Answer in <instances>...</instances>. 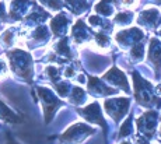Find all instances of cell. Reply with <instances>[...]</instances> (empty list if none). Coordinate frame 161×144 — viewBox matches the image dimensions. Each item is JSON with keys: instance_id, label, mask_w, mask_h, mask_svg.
Returning a JSON list of instances; mask_svg holds the SVG:
<instances>
[{"instance_id": "obj_1", "label": "cell", "mask_w": 161, "mask_h": 144, "mask_svg": "<svg viewBox=\"0 0 161 144\" xmlns=\"http://www.w3.org/2000/svg\"><path fill=\"white\" fill-rule=\"evenodd\" d=\"M8 57H10L11 69L15 74L25 78L31 77V57L28 53L15 49L14 52H8Z\"/></svg>"}, {"instance_id": "obj_2", "label": "cell", "mask_w": 161, "mask_h": 144, "mask_svg": "<svg viewBox=\"0 0 161 144\" xmlns=\"http://www.w3.org/2000/svg\"><path fill=\"white\" fill-rule=\"evenodd\" d=\"M92 133H94V129L79 123L72 126L64 134H62V141L66 144H77V143H81L84 137H87Z\"/></svg>"}, {"instance_id": "obj_3", "label": "cell", "mask_w": 161, "mask_h": 144, "mask_svg": "<svg viewBox=\"0 0 161 144\" xmlns=\"http://www.w3.org/2000/svg\"><path fill=\"white\" fill-rule=\"evenodd\" d=\"M133 78H135L136 98H137V101L142 104V105L150 106L151 102L158 101V99H156V98L151 95V88H150V85H148V83H146L142 77H139L136 73H133Z\"/></svg>"}, {"instance_id": "obj_4", "label": "cell", "mask_w": 161, "mask_h": 144, "mask_svg": "<svg viewBox=\"0 0 161 144\" xmlns=\"http://www.w3.org/2000/svg\"><path fill=\"white\" fill-rule=\"evenodd\" d=\"M129 106V99L128 98H119V99H109L105 101V109L107 112L112 116L115 120H119L122 119V116L126 113Z\"/></svg>"}, {"instance_id": "obj_5", "label": "cell", "mask_w": 161, "mask_h": 144, "mask_svg": "<svg viewBox=\"0 0 161 144\" xmlns=\"http://www.w3.org/2000/svg\"><path fill=\"white\" fill-rule=\"evenodd\" d=\"M156 125H157V113L156 112H147L140 119L137 120V127L139 131L143 133L144 136L151 137L156 131Z\"/></svg>"}, {"instance_id": "obj_6", "label": "cell", "mask_w": 161, "mask_h": 144, "mask_svg": "<svg viewBox=\"0 0 161 144\" xmlns=\"http://www.w3.org/2000/svg\"><path fill=\"white\" fill-rule=\"evenodd\" d=\"M38 91H39V98H41L42 102H44L46 120H49L51 115L53 113V109L56 108V105H59V101L56 99V97H53L52 91L46 90V88H38Z\"/></svg>"}, {"instance_id": "obj_7", "label": "cell", "mask_w": 161, "mask_h": 144, "mask_svg": "<svg viewBox=\"0 0 161 144\" xmlns=\"http://www.w3.org/2000/svg\"><path fill=\"white\" fill-rule=\"evenodd\" d=\"M139 23L144 27L148 28H156L160 25L161 23V17L157 8H147V10L142 11L139 16Z\"/></svg>"}, {"instance_id": "obj_8", "label": "cell", "mask_w": 161, "mask_h": 144, "mask_svg": "<svg viewBox=\"0 0 161 144\" xmlns=\"http://www.w3.org/2000/svg\"><path fill=\"white\" fill-rule=\"evenodd\" d=\"M79 112L81 113L83 116H84V119H87V120H91V122H94V123H98V125H101V126L105 127V122H104V119H103V115H101L98 105L92 104V105L86 106L84 109H80Z\"/></svg>"}, {"instance_id": "obj_9", "label": "cell", "mask_w": 161, "mask_h": 144, "mask_svg": "<svg viewBox=\"0 0 161 144\" xmlns=\"http://www.w3.org/2000/svg\"><path fill=\"white\" fill-rule=\"evenodd\" d=\"M70 20L64 14H59L51 20V29L55 35H63L67 31V25H69Z\"/></svg>"}, {"instance_id": "obj_10", "label": "cell", "mask_w": 161, "mask_h": 144, "mask_svg": "<svg viewBox=\"0 0 161 144\" xmlns=\"http://www.w3.org/2000/svg\"><path fill=\"white\" fill-rule=\"evenodd\" d=\"M30 4H31V0H13L11 8H10V16L13 17L14 20L21 18V16L31 7Z\"/></svg>"}, {"instance_id": "obj_11", "label": "cell", "mask_w": 161, "mask_h": 144, "mask_svg": "<svg viewBox=\"0 0 161 144\" xmlns=\"http://www.w3.org/2000/svg\"><path fill=\"white\" fill-rule=\"evenodd\" d=\"M104 78L105 80H108V81H111L112 84H115V85H120V87H123L126 91H128V83H126L125 74H123L122 72H119L116 67H114L112 70H109L108 74L104 76Z\"/></svg>"}, {"instance_id": "obj_12", "label": "cell", "mask_w": 161, "mask_h": 144, "mask_svg": "<svg viewBox=\"0 0 161 144\" xmlns=\"http://www.w3.org/2000/svg\"><path fill=\"white\" fill-rule=\"evenodd\" d=\"M148 60L154 63L157 72L161 66V42L157 39H153L150 44V51H148Z\"/></svg>"}, {"instance_id": "obj_13", "label": "cell", "mask_w": 161, "mask_h": 144, "mask_svg": "<svg viewBox=\"0 0 161 144\" xmlns=\"http://www.w3.org/2000/svg\"><path fill=\"white\" fill-rule=\"evenodd\" d=\"M67 6L73 10L74 14H81L83 11L87 10V0H64Z\"/></svg>"}, {"instance_id": "obj_14", "label": "cell", "mask_w": 161, "mask_h": 144, "mask_svg": "<svg viewBox=\"0 0 161 144\" xmlns=\"http://www.w3.org/2000/svg\"><path fill=\"white\" fill-rule=\"evenodd\" d=\"M132 20H133L132 13H118L115 18H114L115 24H118V25H128V24L132 23Z\"/></svg>"}, {"instance_id": "obj_15", "label": "cell", "mask_w": 161, "mask_h": 144, "mask_svg": "<svg viewBox=\"0 0 161 144\" xmlns=\"http://www.w3.org/2000/svg\"><path fill=\"white\" fill-rule=\"evenodd\" d=\"M0 119H7V120H10V122H17L18 120L17 116H15L14 113L2 102H0Z\"/></svg>"}, {"instance_id": "obj_16", "label": "cell", "mask_w": 161, "mask_h": 144, "mask_svg": "<svg viewBox=\"0 0 161 144\" xmlns=\"http://www.w3.org/2000/svg\"><path fill=\"white\" fill-rule=\"evenodd\" d=\"M39 2L44 6H46V7H49L51 10H60L63 7L62 0H39Z\"/></svg>"}, {"instance_id": "obj_17", "label": "cell", "mask_w": 161, "mask_h": 144, "mask_svg": "<svg viewBox=\"0 0 161 144\" xmlns=\"http://www.w3.org/2000/svg\"><path fill=\"white\" fill-rule=\"evenodd\" d=\"M139 3V0H120V4H122V7H128V8H133L136 7Z\"/></svg>"}, {"instance_id": "obj_18", "label": "cell", "mask_w": 161, "mask_h": 144, "mask_svg": "<svg viewBox=\"0 0 161 144\" xmlns=\"http://www.w3.org/2000/svg\"><path fill=\"white\" fill-rule=\"evenodd\" d=\"M6 17V11H4V4L3 3H0V18Z\"/></svg>"}, {"instance_id": "obj_19", "label": "cell", "mask_w": 161, "mask_h": 144, "mask_svg": "<svg viewBox=\"0 0 161 144\" xmlns=\"http://www.w3.org/2000/svg\"><path fill=\"white\" fill-rule=\"evenodd\" d=\"M154 2H157V3H160V2H161V0H154Z\"/></svg>"}]
</instances>
